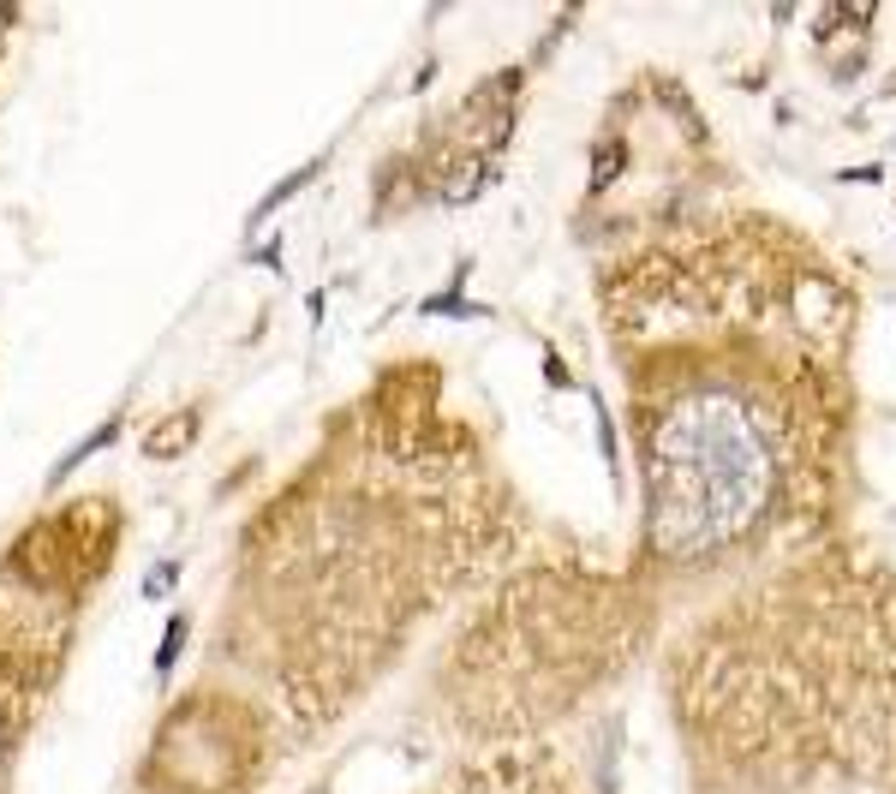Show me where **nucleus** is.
<instances>
[{
    "label": "nucleus",
    "mask_w": 896,
    "mask_h": 794,
    "mask_svg": "<svg viewBox=\"0 0 896 794\" xmlns=\"http://www.w3.org/2000/svg\"><path fill=\"white\" fill-rule=\"evenodd\" d=\"M640 394L645 538L670 562L736 550L789 496L801 431L753 377H675Z\"/></svg>",
    "instance_id": "nucleus-1"
},
{
    "label": "nucleus",
    "mask_w": 896,
    "mask_h": 794,
    "mask_svg": "<svg viewBox=\"0 0 896 794\" xmlns=\"http://www.w3.org/2000/svg\"><path fill=\"white\" fill-rule=\"evenodd\" d=\"M186 634H192V627H186V615H173L168 634H161V645H156V675H168V669H173V657H180Z\"/></svg>",
    "instance_id": "nucleus-2"
},
{
    "label": "nucleus",
    "mask_w": 896,
    "mask_h": 794,
    "mask_svg": "<svg viewBox=\"0 0 896 794\" xmlns=\"http://www.w3.org/2000/svg\"><path fill=\"white\" fill-rule=\"evenodd\" d=\"M312 794H323V788H312Z\"/></svg>",
    "instance_id": "nucleus-3"
}]
</instances>
